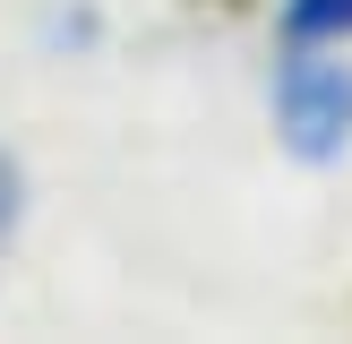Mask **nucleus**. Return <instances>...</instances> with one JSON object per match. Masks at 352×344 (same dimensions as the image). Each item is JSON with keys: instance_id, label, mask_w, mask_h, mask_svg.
<instances>
[{"instance_id": "nucleus-1", "label": "nucleus", "mask_w": 352, "mask_h": 344, "mask_svg": "<svg viewBox=\"0 0 352 344\" xmlns=\"http://www.w3.org/2000/svg\"><path fill=\"white\" fill-rule=\"evenodd\" d=\"M275 120H284V147L327 164V155L352 147V61H327V52H292L284 78H275Z\"/></svg>"}, {"instance_id": "nucleus-2", "label": "nucleus", "mask_w": 352, "mask_h": 344, "mask_svg": "<svg viewBox=\"0 0 352 344\" xmlns=\"http://www.w3.org/2000/svg\"><path fill=\"white\" fill-rule=\"evenodd\" d=\"M284 26L301 43H344L352 34V0H284Z\"/></svg>"}, {"instance_id": "nucleus-3", "label": "nucleus", "mask_w": 352, "mask_h": 344, "mask_svg": "<svg viewBox=\"0 0 352 344\" xmlns=\"http://www.w3.org/2000/svg\"><path fill=\"white\" fill-rule=\"evenodd\" d=\"M9 215H17V172L0 164V224H9Z\"/></svg>"}]
</instances>
